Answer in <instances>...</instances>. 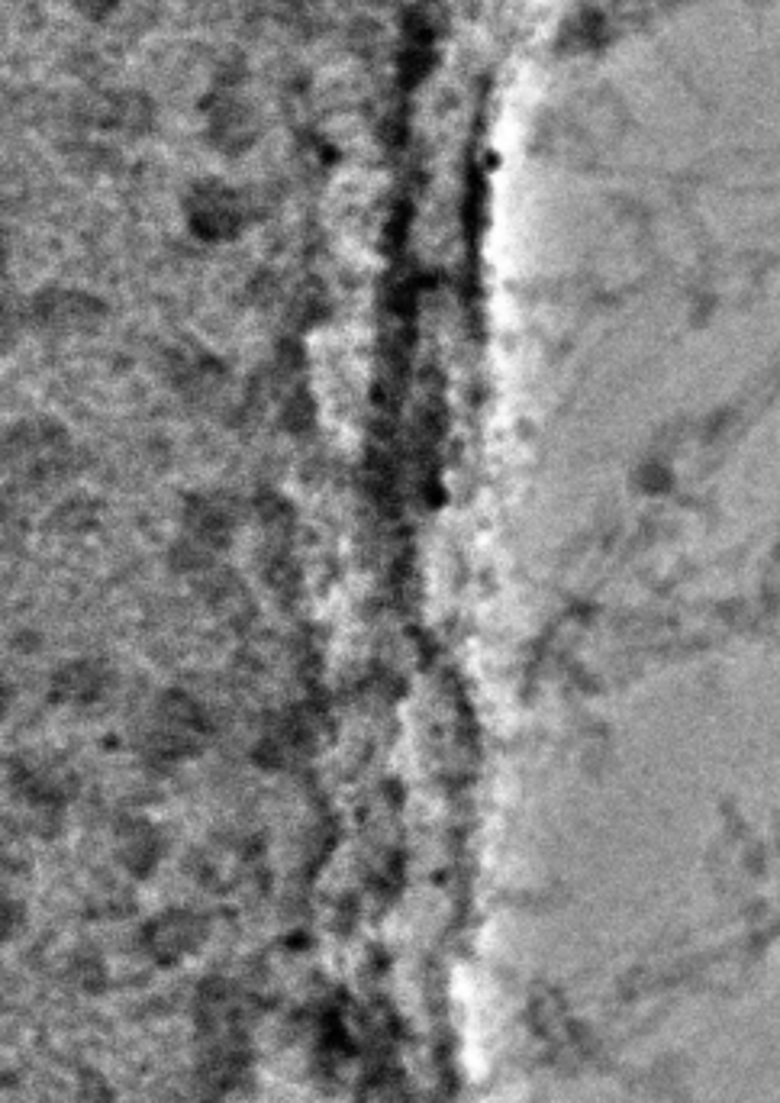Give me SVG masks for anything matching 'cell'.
<instances>
[{
  "instance_id": "6da1fadb",
  "label": "cell",
  "mask_w": 780,
  "mask_h": 1103,
  "mask_svg": "<svg viewBox=\"0 0 780 1103\" xmlns=\"http://www.w3.org/2000/svg\"><path fill=\"white\" fill-rule=\"evenodd\" d=\"M104 687V675L97 671V665H78L59 675V691L62 697L75 700V704H84V700H94Z\"/></svg>"
},
{
  "instance_id": "7a4b0ae2",
  "label": "cell",
  "mask_w": 780,
  "mask_h": 1103,
  "mask_svg": "<svg viewBox=\"0 0 780 1103\" xmlns=\"http://www.w3.org/2000/svg\"><path fill=\"white\" fill-rule=\"evenodd\" d=\"M191 526H194V533L207 536V539H223L229 533V517L220 500H204V504L194 507Z\"/></svg>"
}]
</instances>
